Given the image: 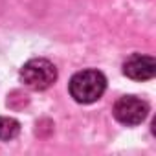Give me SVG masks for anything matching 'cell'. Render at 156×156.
<instances>
[{"label": "cell", "mask_w": 156, "mask_h": 156, "mask_svg": "<svg viewBox=\"0 0 156 156\" xmlns=\"http://www.w3.org/2000/svg\"><path fill=\"white\" fill-rule=\"evenodd\" d=\"M20 81L31 90H46L57 81V68L44 57H35L20 68Z\"/></svg>", "instance_id": "obj_2"}, {"label": "cell", "mask_w": 156, "mask_h": 156, "mask_svg": "<svg viewBox=\"0 0 156 156\" xmlns=\"http://www.w3.org/2000/svg\"><path fill=\"white\" fill-rule=\"evenodd\" d=\"M112 114L121 125L134 127V125H140L147 118L149 105H147V101H143L136 96H123L114 103Z\"/></svg>", "instance_id": "obj_3"}, {"label": "cell", "mask_w": 156, "mask_h": 156, "mask_svg": "<svg viewBox=\"0 0 156 156\" xmlns=\"http://www.w3.org/2000/svg\"><path fill=\"white\" fill-rule=\"evenodd\" d=\"M19 134H20V123L15 118L0 116V141L15 140Z\"/></svg>", "instance_id": "obj_5"}, {"label": "cell", "mask_w": 156, "mask_h": 156, "mask_svg": "<svg viewBox=\"0 0 156 156\" xmlns=\"http://www.w3.org/2000/svg\"><path fill=\"white\" fill-rule=\"evenodd\" d=\"M70 96L83 105L96 103L107 90V77L99 70H81L72 75L68 83Z\"/></svg>", "instance_id": "obj_1"}, {"label": "cell", "mask_w": 156, "mask_h": 156, "mask_svg": "<svg viewBox=\"0 0 156 156\" xmlns=\"http://www.w3.org/2000/svg\"><path fill=\"white\" fill-rule=\"evenodd\" d=\"M123 73L129 77V79H134V81L152 79L154 73H156V61L151 55L132 53L123 62Z\"/></svg>", "instance_id": "obj_4"}]
</instances>
